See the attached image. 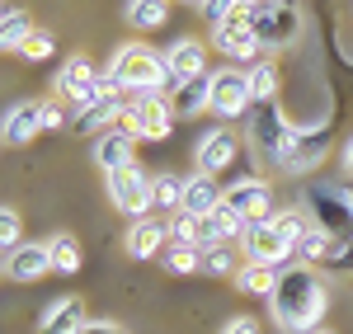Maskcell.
Masks as SVG:
<instances>
[{"mask_svg": "<svg viewBox=\"0 0 353 334\" xmlns=\"http://www.w3.org/2000/svg\"><path fill=\"white\" fill-rule=\"evenodd\" d=\"M325 311H330L325 282L316 278L306 264L283 269V278H278V287H273V297H269V315L283 330L288 334H316V325L325 320Z\"/></svg>", "mask_w": 353, "mask_h": 334, "instance_id": "6da1fadb", "label": "cell"}, {"mask_svg": "<svg viewBox=\"0 0 353 334\" xmlns=\"http://www.w3.org/2000/svg\"><path fill=\"white\" fill-rule=\"evenodd\" d=\"M109 71L123 94H170V66L165 52L146 48V43H123L109 56Z\"/></svg>", "mask_w": 353, "mask_h": 334, "instance_id": "7a4b0ae2", "label": "cell"}, {"mask_svg": "<svg viewBox=\"0 0 353 334\" xmlns=\"http://www.w3.org/2000/svg\"><path fill=\"white\" fill-rule=\"evenodd\" d=\"M301 212L311 226H321L330 240H349L353 236V194L344 184H306L301 189Z\"/></svg>", "mask_w": 353, "mask_h": 334, "instance_id": "3957f363", "label": "cell"}, {"mask_svg": "<svg viewBox=\"0 0 353 334\" xmlns=\"http://www.w3.org/2000/svg\"><path fill=\"white\" fill-rule=\"evenodd\" d=\"M297 123H288L278 104H254L250 109V141H254V151L273 160V165H288V156H292V141H297Z\"/></svg>", "mask_w": 353, "mask_h": 334, "instance_id": "277c9868", "label": "cell"}, {"mask_svg": "<svg viewBox=\"0 0 353 334\" xmlns=\"http://www.w3.org/2000/svg\"><path fill=\"white\" fill-rule=\"evenodd\" d=\"M250 28L264 48H292L301 33V10L297 0H259L250 5Z\"/></svg>", "mask_w": 353, "mask_h": 334, "instance_id": "5b68a950", "label": "cell"}, {"mask_svg": "<svg viewBox=\"0 0 353 334\" xmlns=\"http://www.w3.org/2000/svg\"><path fill=\"white\" fill-rule=\"evenodd\" d=\"M123 127L137 141H165L174 127V109L170 94H128L123 99Z\"/></svg>", "mask_w": 353, "mask_h": 334, "instance_id": "8992f818", "label": "cell"}, {"mask_svg": "<svg viewBox=\"0 0 353 334\" xmlns=\"http://www.w3.org/2000/svg\"><path fill=\"white\" fill-rule=\"evenodd\" d=\"M109 198H113V207L123 212V217H132V222H141L151 207H156V179L146 174L141 165H128V169H113L109 179Z\"/></svg>", "mask_w": 353, "mask_h": 334, "instance_id": "52a82bcc", "label": "cell"}, {"mask_svg": "<svg viewBox=\"0 0 353 334\" xmlns=\"http://www.w3.org/2000/svg\"><path fill=\"white\" fill-rule=\"evenodd\" d=\"M250 109H254L250 71H241V66L212 71V113L217 118H250Z\"/></svg>", "mask_w": 353, "mask_h": 334, "instance_id": "ba28073f", "label": "cell"}, {"mask_svg": "<svg viewBox=\"0 0 353 334\" xmlns=\"http://www.w3.org/2000/svg\"><path fill=\"white\" fill-rule=\"evenodd\" d=\"M99 71H104V66H94L90 56H71V61L57 71V94L71 99V104H81V109H85V104H94L99 94H109L104 81H99Z\"/></svg>", "mask_w": 353, "mask_h": 334, "instance_id": "9c48e42d", "label": "cell"}, {"mask_svg": "<svg viewBox=\"0 0 353 334\" xmlns=\"http://www.w3.org/2000/svg\"><path fill=\"white\" fill-rule=\"evenodd\" d=\"M236 156H241V137H236L231 127H208L203 137L193 141V160H198V174H212V179H217L221 169L236 165Z\"/></svg>", "mask_w": 353, "mask_h": 334, "instance_id": "30bf717a", "label": "cell"}, {"mask_svg": "<svg viewBox=\"0 0 353 334\" xmlns=\"http://www.w3.org/2000/svg\"><path fill=\"white\" fill-rule=\"evenodd\" d=\"M221 202L245 222H273V189L264 179H236Z\"/></svg>", "mask_w": 353, "mask_h": 334, "instance_id": "8fae6325", "label": "cell"}, {"mask_svg": "<svg viewBox=\"0 0 353 334\" xmlns=\"http://www.w3.org/2000/svg\"><path fill=\"white\" fill-rule=\"evenodd\" d=\"M165 66H170V90H179L193 76H208V48L198 38H174L165 52Z\"/></svg>", "mask_w": 353, "mask_h": 334, "instance_id": "7c38bea8", "label": "cell"}, {"mask_svg": "<svg viewBox=\"0 0 353 334\" xmlns=\"http://www.w3.org/2000/svg\"><path fill=\"white\" fill-rule=\"evenodd\" d=\"M212 48H217L221 56H231V61H241L245 71H250V66L259 61V48H264V43L254 38L250 24H217L212 28Z\"/></svg>", "mask_w": 353, "mask_h": 334, "instance_id": "4fadbf2b", "label": "cell"}, {"mask_svg": "<svg viewBox=\"0 0 353 334\" xmlns=\"http://www.w3.org/2000/svg\"><path fill=\"white\" fill-rule=\"evenodd\" d=\"M245 254H250L254 264H273V269H283V259H292V245L278 236V226H273V222H250V231H245Z\"/></svg>", "mask_w": 353, "mask_h": 334, "instance_id": "5bb4252c", "label": "cell"}, {"mask_svg": "<svg viewBox=\"0 0 353 334\" xmlns=\"http://www.w3.org/2000/svg\"><path fill=\"white\" fill-rule=\"evenodd\" d=\"M5 273L14 282H38L43 273H52V254H48V240H24L19 250L5 254Z\"/></svg>", "mask_w": 353, "mask_h": 334, "instance_id": "9a60e30c", "label": "cell"}, {"mask_svg": "<svg viewBox=\"0 0 353 334\" xmlns=\"http://www.w3.org/2000/svg\"><path fill=\"white\" fill-rule=\"evenodd\" d=\"M0 132H5V146H28V141L43 132V104H33V99L10 104V109H5V123H0Z\"/></svg>", "mask_w": 353, "mask_h": 334, "instance_id": "2e32d148", "label": "cell"}, {"mask_svg": "<svg viewBox=\"0 0 353 334\" xmlns=\"http://www.w3.org/2000/svg\"><path fill=\"white\" fill-rule=\"evenodd\" d=\"M132 146H137V137L128 132V127H109L104 137H94V165L104 169V174H113V169H128V165H137Z\"/></svg>", "mask_w": 353, "mask_h": 334, "instance_id": "e0dca14e", "label": "cell"}, {"mask_svg": "<svg viewBox=\"0 0 353 334\" xmlns=\"http://www.w3.org/2000/svg\"><path fill=\"white\" fill-rule=\"evenodd\" d=\"M90 325L81 297H57L52 306L38 315V334H81Z\"/></svg>", "mask_w": 353, "mask_h": 334, "instance_id": "ac0fdd59", "label": "cell"}, {"mask_svg": "<svg viewBox=\"0 0 353 334\" xmlns=\"http://www.w3.org/2000/svg\"><path fill=\"white\" fill-rule=\"evenodd\" d=\"M165 245H170V222L141 217V222L128 226V254L132 259H161Z\"/></svg>", "mask_w": 353, "mask_h": 334, "instance_id": "d6986e66", "label": "cell"}, {"mask_svg": "<svg viewBox=\"0 0 353 334\" xmlns=\"http://www.w3.org/2000/svg\"><path fill=\"white\" fill-rule=\"evenodd\" d=\"M325 151H330V137H325V127H301L297 141H292V156H288V174H306V169H316L321 160H325Z\"/></svg>", "mask_w": 353, "mask_h": 334, "instance_id": "ffe728a7", "label": "cell"}, {"mask_svg": "<svg viewBox=\"0 0 353 334\" xmlns=\"http://www.w3.org/2000/svg\"><path fill=\"white\" fill-rule=\"evenodd\" d=\"M170 109H174V118H193V113L212 109V71L184 81L179 90H170Z\"/></svg>", "mask_w": 353, "mask_h": 334, "instance_id": "44dd1931", "label": "cell"}, {"mask_svg": "<svg viewBox=\"0 0 353 334\" xmlns=\"http://www.w3.org/2000/svg\"><path fill=\"white\" fill-rule=\"evenodd\" d=\"M123 99H128V94H99L94 104H85V109L76 113V132H85V137H90V132L104 137L113 118H123Z\"/></svg>", "mask_w": 353, "mask_h": 334, "instance_id": "7402d4cb", "label": "cell"}, {"mask_svg": "<svg viewBox=\"0 0 353 334\" xmlns=\"http://www.w3.org/2000/svg\"><path fill=\"white\" fill-rule=\"evenodd\" d=\"M221 198H226V189H221L212 174H193L189 189H184V212L189 217H212L221 207Z\"/></svg>", "mask_w": 353, "mask_h": 334, "instance_id": "603a6c76", "label": "cell"}, {"mask_svg": "<svg viewBox=\"0 0 353 334\" xmlns=\"http://www.w3.org/2000/svg\"><path fill=\"white\" fill-rule=\"evenodd\" d=\"M245 231H250V222L221 202L212 217H203V245H231V240H245Z\"/></svg>", "mask_w": 353, "mask_h": 334, "instance_id": "cb8c5ba5", "label": "cell"}, {"mask_svg": "<svg viewBox=\"0 0 353 334\" xmlns=\"http://www.w3.org/2000/svg\"><path fill=\"white\" fill-rule=\"evenodd\" d=\"M278 278H283V269L245 259V264H241V273H236V287H241L245 297H264V302H269V297H273V287H278Z\"/></svg>", "mask_w": 353, "mask_h": 334, "instance_id": "d4e9b609", "label": "cell"}, {"mask_svg": "<svg viewBox=\"0 0 353 334\" xmlns=\"http://www.w3.org/2000/svg\"><path fill=\"white\" fill-rule=\"evenodd\" d=\"M28 33H33L28 10H19V5H5V14H0V48H5V52H19V48L28 43Z\"/></svg>", "mask_w": 353, "mask_h": 334, "instance_id": "484cf974", "label": "cell"}, {"mask_svg": "<svg viewBox=\"0 0 353 334\" xmlns=\"http://www.w3.org/2000/svg\"><path fill=\"white\" fill-rule=\"evenodd\" d=\"M48 254H52V269H57V273H81V240H76L71 231L48 236Z\"/></svg>", "mask_w": 353, "mask_h": 334, "instance_id": "4316f807", "label": "cell"}, {"mask_svg": "<svg viewBox=\"0 0 353 334\" xmlns=\"http://www.w3.org/2000/svg\"><path fill=\"white\" fill-rule=\"evenodd\" d=\"M128 24H132V28H161V24H170V0H132V5H128Z\"/></svg>", "mask_w": 353, "mask_h": 334, "instance_id": "83f0119b", "label": "cell"}, {"mask_svg": "<svg viewBox=\"0 0 353 334\" xmlns=\"http://www.w3.org/2000/svg\"><path fill=\"white\" fill-rule=\"evenodd\" d=\"M184 189H189V179H179V174H156V207L161 212H184Z\"/></svg>", "mask_w": 353, "mask_h": 334, "instance_id": "f1b7e54d", "label": "cell"}, {"mask_svg": "<svg viewBox=\"0 0 353 334\" xmlns=\"http://www.w3.org/2000/svg\"><path fill=\"white\" fill-rule=\"evenodd\" d=\"M250 90H254V104H273V94H278V66L273 61H254L250 66Z\"/></svg>", "mask_w": 353, "mask_h": 334, "instance_id": "f546056e", "label": "cell"}, {"mask_svg": "<svg viewBox=\"0 0 353 334\" xmlns=\"http://www.w3.org/2000/svg\"><path fill=\"white\" fill-rule=\"evenodd\" d=\"M161 264L170 273H198V269H203V250H198V245H165Z\"/></svg>", "mask_w": 353, "mask_h": 334, "instance_id": "4dcf8cb0", "label": "cell"}, {"mask_svg": "<svg viewBox=\"0 0 353 334\" xmlns=\"http://www.w3.org/2000/svg\"><path fill=\"white\" fill-rule=\"evenodd\" d=\"M170 245H198V250H203V217L174 212V217H170Z\"/></svg>", "mask_w": 353, "mask_h": 334, "instance_id": "1f68e13d", "label": "cell"}, {"mask_svg": "<svg viewBox=\"0 0 353 334\" xmlns=\"http://www.w3.org/2000/svg\"><path fill=\"white\" fill-rule=\"evenodd\" d=\"M330 250H334V240H330V236L321 231V226H311V231H306V240L297 245V259L306 264V269H311V264H325V259H330Z\"/></svg>", "mask_w": 353, "mask_h": 334, "instance_id": "d6a6232c", "label": "cell"}, {"mask_svg": "<svg viewBox=\"0 0 353 334\" xmlns=\"http://www.w3.org/2000/svg\"><path fill=\"white\" fill-rule=\"evenodd\" d=\"M203 269H208L212 278H226V273H241V264H236V254H231V245H203Z\"/></svg>", "mask_w": 353, "mask_h": 334, "instance_id": "836d02e7", "label": "cell"}, {"mask_svg": "<svg viewBox=\"0 0 353 334\" xmlns=\"http://www.w3.org/2000/svg\"><path fill=\"white\" fill-rule=\"evenodd\" d=\"M19 56H28V61H48V56H52V33H48V28H33L28 43L19 48Z\"/></svg>", "mask_w": 353, "mask_h": 334, "instance_id": "e575fe53", "label": "cell"}, {"mask_svg": "<svg viewBox=\"0 0 353 334\" xmlns=\"http://www.w3.org/2000/svg\"><path fill=\"white\" fill-rule=\"evenodd\" d=\"M0 245H5V254L24 245V240H19V212H14V207H0Z\"/></svg>", "mask_w": 353, "mask_h": 334, "instance_id": "d590c367", "label": "cell"}, {"mask_svg": "<svg viewBox=\"0 0 353 334\" xmlns=\"http://www.w3.org/2000/svg\"><path fill=\"white\" fill-rule=\"evenodd\" d=\"M198 10H203V19H208V24L217 28V24H226V19L241 10V0H203Z\"/></svg>", "mask_w": 353, "mask_h": 334, "instance_id": "8d00e7d4", "label": "cell"}, {"mask_svg": "<svg viewBox=\"0 0 353 334\" xmlns=\"http://www.w3.org/2000/svg\"><path fill=\"white\" fill-rule=\"evenodd\" d=\"M334 273H353V236L349 240H334V250H330V259H325Z\"/></svg>", "mask_w": 353, "mask_h": 334, "instance_id": "74e56055", "label": "cell"}, {"mask_svg": "<svg viewBox=\"0 0 353 334\" xmlns=\"http://www.w3.org/2000/svg\"><path fill=\"white\" fill-rule=\"evenodd\" d=\"M66 123V113H61V104H43V132H57Z\"/></svg>", "mask_w": 353, "mask_h": 334, "instance_id": "f35d334b", "label": "cell"}, {"mask_svg": "<svg viewBox=\"0 0 353 334\" xmlns=\"http://www.w3.org/2000/svg\"><path fill=\"white\" fill-rule=\"evenodd\" d=\"M221 334H259V325L250 320V315H236V320H226V330Z\"/></svg>", "mask_w": 353, "mask_h": 334, "instance_id": "ab89813d", "label": "cell"}, {"mask_svg": "<svg viewBox=\"0 0 353 334\" xmlns=\"http://www.w3.org/2000/svg\"><path fill=\"white\" fill-rule=\"evenodd\" d=\"M81 334H123V330H118L113 320H90V325H85Z\"/></svg>", "mask_w": 353, "mask_h": 334, "instance_id": "60d3db41", "label": "cell"}, {"mask_svg": "<svg viewBox=\"0 0 353 334\" xmlns=\"http://www.w3.org/2000/svg\"><path fill=\"white\" fill-rule=\"evenodd\" d=\"M344 174H349V179H353V137L344 141Z\"/></svg>", "mask_w": 353, "mask_h": 334, "instance_id": "b9f144b4", "label": "cell"}, {"mask_svg": "<svg viewBox=\"0 0 353 334\" xmlns=\"http://www.w3.org/2000/svg\"><path fill=\"white\" fill-rule=\"evenodd\" d=\"M184 5H203V0H184Z\"/></svg>", "mask_w": 353, "mask_h": 334, "instance_id": "7bdbcfd3", "label": "cell"}, {"mask_svg": "<svg viewBox=\"0 0 353 334\" xmlns=\"http://www.w3.org/2000/svg\"><path fill=\"white\" fill-rule=\"evenodd\" d=\"M316 334H330V330H316Z\"/></svg>", "mask_w": 353, "mask_h": 334, "instance_id": "ee69618b", "label": "cell"}]
</instances>
